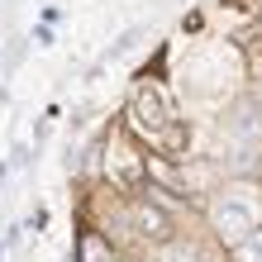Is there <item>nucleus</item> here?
<instances>
[{"mask_svg":"<svg viewBox=\"0 0 262 262\" xmlns=\"http://www.w3.org/2000/svg\"><path fill=\"white\" fill-rule=\"evenodd\" d=\"M210 220H214V234H220L224 243H238L248 229L262 224V200H257L253 186H243V191H224L220 200H214Z\"/></svg>","mask_w":262,"mask_h":262,"instance_id":"nucleus-1","label":"nucleus"},{"mask_svg":"<svg viewBox=\"0 0 262 262\" xmlns=\"http://www.w3.org/2000/svg\"><path fill=\"white\" fill-rule=\"evenodd\" d=\"M134 119H138V129H143V134H152V138L167 134V143H172V148L181 143V129L172 124V105L162 100L158 86H143V91L134 96Z\"/></svg>","mask_w":262,"mask_h":262,"instance_id":"nucleus-2","label":"nucleus"},{"mask_svg":"<svg viewBox=\"0 0 262 262\" xmlns=\"http://www.w3.org/2000/svg\"><path fill=\"white\" fill-rule=\"evenodd\" d=\"M105 177H110L119 191H138V186H143V177H148V162L138 158L124 138H115V143L105 148Z\"/></svg>","mask_w":262,"mask_h":262,"instance_id":"nucleus-3","label":"nucleus"},{"mask_svg":"<svg viewBox=\"0 0 262 262\" xmlns=\"http://www.w3.org/2000/svg\"><path fill=\"white\" fill-rule=\"evenodd\" d=\"M134 224H138V234H148V238H172V220H167L158 205H134Z\"/></svg>","mask_w":262,"mask_h":262,"instance_id":"nucleus-4","label":"nucleus"},{"mask_svg":"<svg viewBox=\"0 0 262 262\" xmlns=\"http://www.w3.org/2000/svg\"><path fill=\"white\" fill-rule=\"evenodd\" d=\"M76 257H81V262H119L115 248H110L100 234H81V243H76Z\"/></svg>","mask_w":262,"mask_h":262,"instance_id":"nucleus-5","label":"nucleus"},{"mask_svg":"<svg viewBox=\"0 0 262 262\" xmlns=\"http://www.w3.org/2000/svg\"><path fill=\"white\" fill-rule=\"evenodd\" d=\"M152 262H200V248L195 243H177V238H162V248Z\"/></svg>","mask_w":262,"mask_h":262,"instance_id":"nucleus-6","label":"nucleus"},{"mask_svg":"<svg viewBox=\"0 0 262 262\" xmlns=\"http://www.w3.org/2000/svg\"><path fill=\"white\" fill-rule=\"evenodd\" d=\"M234 257H238V262H262V224L248 229V234L234 243Z\"/></svg>","mask_w":262,"mask_h":262,"instance_id":"nucleus-7","label":"nucleus"}]
</instances>
